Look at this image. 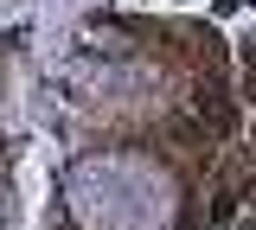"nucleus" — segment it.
Returning a JSON list of instances; mask_svg holds the SVG:
<instances>
[{"label": "nucleus", "mask_w": 256, "mask_h": 230, "mask_svg": "<svg viewBox=\"0 0 256 230\" xmlns=\"http://www.w3.org/2000/svg\"><path fill=\"white\" fill-rule=\"evenodd\" d=\"M70 211L84 230H166L173 186L141 154H96L70 173Z\"/></svg>", "instance_id": "1"}, {"label": "nucleus", "mask_w": 256, "mask_h": 230, "mask_svg": "<svg viewBox=\"0 0 256 230\" xmlns=\"http://www.w3.org/2000/svg\"><path fill=\"white\" fill-rule=\"evenodd\" d=\"M6 19H20V0H0V26H6Z\"/></svg>", "instance_id": "2"}]
</instances>
